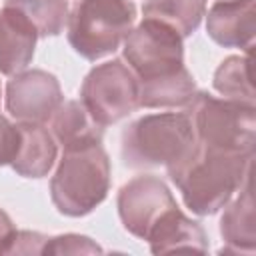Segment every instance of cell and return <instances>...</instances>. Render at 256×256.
I'll return each instance as SVG.
<instances>
[{
  "label": "cell",
  "mask_w": 256,
  "mask_h": 256,
  "mask_svg": "<svg viewBox=\"0 0 256 256\" xmlns=\"http://www.w3.org/2000/svg\"><path fill=\"white\" fill-rule=\"evenodd\" d=\"M124 58L138 80V106L176 108L194 98L196 84L184 66L182 36L174 28L144 18L126 36Z\"/></svg>",
  "instance_id": "cell-1"
},
{
  "label": "cell",
  "mask_w": 256,
  "mask_h": 256,
  "mask_svg": "<svg viewBox=\"0 0 256 256\" xmlns=\"http://www.w3.org/2000/svg\"><path fill=\"white\" fill-rule=\"evenodd\" d=\"M168 176L194 214H214L252 176V154L196 142L178 164L168 168Z\"/></svg>",
  "instance_id": "cell-2"
},
{
  "label": "cell",
  "mask_w": 256,
  "mask_h": 256,
  "mask_svg": "<svg viewBox=\"0 0 256 256\" xmlns=\"http://www.w3.org/2000/svg\"><path fill=\"white\" fill-rule=\"evenodd\" d=\"M110 190V162L102 144L64 150L50 180V196L60 214L86 216Z\"/></svg>",
  "instance_id": "cell-3"
},
{
  "label": "cell",
  "mask_w": 256,
  "mask_h": 256,
  "mask_svg": "<svg viewBox=\"0 0 256 256\" xmlns=\"http://www.w3.org/2000/svg\"><path fill=\"white\" fill-rule=\"evenodd\" d=\"M196 144L186 112L148 114L122 132V160L130 168L166 170L178 164Z\"/></svg>",
  "instance_id": "cell-4"
},
{
  "label": "cell",
  "mask_w": 256,
  "mask_h": 256,
  "mask_svg": "<svg viewBox=\"0 0 256 256\" xmlns=\"http://www.w3.org/2000/svg\"><path fill=\"white\" fill-rule=\"evenodd\" d=\"M184 112L192 124L196 142L230 152L254 154L256 110L252 102L196 92L184 106Z\"/></svg>",
  "instance_id": "cell-5"
},
{
  "label": "cell",
  "mask_w": 256,
  "mask_h": 256,
  "mask_svg": "<svg viewBox=\"0 0 256 256\" xmlns=\"http://www.w3.org/2000/svg\"><path fill=\"white\" fill-rule=\"evenodd\" d=\"M136 8L130 0H78L68 14V42L86 60L112 54L130 34Z\"/></svg>",
  "instance_id": "cell-6"
},
{
  "label": "cell",
  "mask_w": 256,
  "mask_h": 256,
  "mask_svg": "<svg viewBox=\"0 0 256 256\" xmlns=\"http://www.w3.org/2000/svg\"><path fill=\"white\" fill-rule=\"evenodd\" d=\"M80 102L100 126H110L138 108V80L122 60H108L88 72Z\"/></svg>",
  "instance_id": "cell-7"
},
{
  "label": "cell",
  "mask_w": 256,
  "mask_h": 256,
  "mask_svg": "<svg viewBox=\"0 0 256 256\" xmlns=\"http://www.w3.org/2000/svg\"><path fill=\"white\" fill-rule=\"evenodd\" d=\"M172 206H176V202L168 186L152 174L132 178L118 192L120 220L130 234L142 240L146 238L154 222Z\"/></svg>",
  "instance_id": "cell-8"
},
{
  "label": "cell",
  "mask_w": 256,
  "mask_h": 256,
  "mask_svg": "<svg viewBox=\"0 0 256 256\" xmlns=\"http://www.w3.org/2000/svg\"><path fill=\"white\" fill-rule=\"evenodd\" d=\"M60 104V84L44 70L18 72L6 86V108L18 122L44 124Z\"/></svg>",
  "instance_id": "cell-9"
},
{
  "label": "cell",
  "mask_w": 256,
  "mask_h": 256,
  "mask_svg": "<svg viewBox=\"0 0 256 256\" xmlns=\"http://www.w3.org/2000/svg\"><path fill=\"white\" fill-rule=\"evenodd\" d=\"M254 0H220L206 16L208 36L226 48H242L252 54L254 46Z\"/></svg>",
  "instance_id": "cell-10"
},
{
  "label": "cell",
  "mask_w": 256,
  "mask_h": 256,
  "mask_svg": "<svg viewBox=\"0 0 256 256\" xmlns=\"http://www.w3.org/2000/svg\"><path fill=\"white\" fill-rule=\"evenodd\" d=\"M38 32L34 24L14 6L4 4L0 10V72L14 76L34 58Z\"/></svg>",
  "instance_id": "cell-11"
},
{
  "label": "cell",
  "mask_w": 256,
  "mask_h": 256,
  "mask_svg": "<svg viewBox=\"0 0 256 256\" xmlns=\"http://www.w3.org/2000/svg\"><path fill=\"white\" fill-rule=\"evenodd\" d=\"M154 254L170 252H206L208 240L202 226L190 220L178 206L168 208L150 228L146 238Z\"/></svg>",
  "instance_id": "cell-12"
},
{
  "label": "cell",
  "mask_w": 256,
  "mask_h": 256,
  "mask_svg": "<svg viewBox=\"0 0 256 256\" xmlns=\"http://www.w3.org/2000/svg\"><path fill=\"white\" fill-rule=\"evenodd\" d=\"M240 194L226 206L220 220V234L224 238L222 252L254 254L256 250V228H254V194L252 176L238 190Z\"/></svg>",
  "instance_id": "cell-13"
},
{
  "label": "cell",
  "mask_w": 256,
  "mask_h": 256,
  "mask_svg": "<svg viewBox=\"0 0 256 256\" xmlns=\"http://www.w3.org/2000/svg\"><path fill=\"white\" fill-rule=\"evenodd\" d=\"M20 146L12 160V168L24 178H42L56 160V140L44 124L18 122Z\"/></svg>",
  "instance_id": "cell-14"
},
{
  "label": "cell",
  "mask_w": 256,
  "mask_h": 256,
  "mask_svg": "<svg viewBox=\"0 0 256 256\" xmlns=\"http://www.w3.org/2000/svg\"><path fill=\"white\" fill-rule=\"evenodd\" d=\"M52 136L64 150L82 148L90 144H102V130L90 112L78 100H68L58 106L50 118Z\"/></svg>",
  "instance_id": "cell-15"
},
{
  "label": "cell",
  "mask_w": 256,
  "mask_h": 256,
  "mask_svg": "<svg viewBox=\"0 0 256 256\" xmlns=\"http://www.w3.org/2000/svg\"><path fill=\"white\" fill-rule=\"evenodd\" d=\"M142 10L144 18H154L186 38L200 26L206 14V0H146Z\"/></svg>",
  "instance_id": "cell-16"
},
{
  "label": "cell",
  "mask_w": 256,
  "mask_h": 256,
  "mask_svg": "<svg viewBox=\"0 0 256 256\" xmlns=\"http://www.w3.org/2000/svg\"><path fill=\"white\" fill-rule=\"evenodd\" d=\"M214 88L230 100L252 102L254 104V84H252V54L226 58L216 74Z\"/></svg>",
  "instance_id": "cell-17"
},
{
  "label": "cell",
  "mask_w": 256,
  "mask_h": 256,
  "mask_svg": "<svg viewBox=\"0 0 256 256\" xmlns=\"http://www.w3.org/2000/svg\"><path fill=\"white\" fill-rule=\"evenodd\" d=\"M18 8L36 28L38 36H58L68 22L66 0H6Z\"/></svg>",
  "instance_id": "cell-18"
},
{
  "label": "cell",
  "mask_w": 256,
  "mask_h": 256,
  "mask_svg": "<svg viewBox=\"0 0 256 256\" xmlns=\"http://www.w3.org/2000/svg\"><path fill=\"white\" fill-rule=\"evenodd\" d=\"M96 252H102V248L96 242H92L88 236H80V234L46 238V244L42 248V254H96Z\"/></svg>",
  "instance_id": "cell-19"
},
{
  "label": "cell",
  "mask_w": 256,
  "mask_h": 256,
  "mask_svg": "<svg viewBox=\"0 0 256 256\" xmlns=\"http://www.w3.org/2000/svg\"><path fill=\"white\" fill-rule=\"evenodd\" d=\"M44 234L30 232V230H14L10 240L6 242L2 254H42V248L46 244Z\"/></svg>",
  "instance_id": "cell-20"
},
{
  "label": "cell",
  "mask_w": 256,
  "mask_h": 256,
  "mask_svg": "<svg viewBox=\"0 0 256 256\" xmlns=\"http://www.w3.org/2000/svg\"><path fill=\"white\" fill-rule=\"evenodd\" d=\"M20 146V128L0 114V166L12 164Z\"/></svg>",
  "instance_id": "cell-21"
},
{
  "label": "cell",
  "mask_w": 256,
  "mask_h": 256,
  "mask_svg": "<svg viewBox=\"0 0 256 256\" xmlns=\"http://www.w3.org/2000/svg\"><path fill=\"white\" fill-rule=\"evenodd\" d=\"M14 224H12V220H10V216L4 212V210H0V254H2V250H4V246H6V242L10 240V236L14 234Z\"/></svg>",
  "instance_id": "cell-22"
},
{
  "label": "cell",
  "mask_w": 256,
  "mask_h": 256,
  "mask_svg": "<svg viewBox=\"0 0 256 256\" xmlns=\"http://www.w3.org/2000/svg\"><path fill=\"white\" fill-rule=\"evenodd\" d=\"M0 100H2V88H0Z\"/></svg>",
  "instance_id": "cell-23"
}]
</instances>
